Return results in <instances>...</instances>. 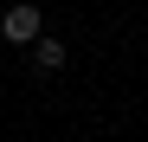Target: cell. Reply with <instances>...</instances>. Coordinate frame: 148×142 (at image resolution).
I'll use <instances>...</instances> for the list:
<instances>
[{
	"instance_id": "6da1fadb",
	"label": "cell",
	"mask_w": 148,
	"mask_h": 142,
	"mask_svg": "<svg viewBox=\"0 0 148 142\" xmlns=\"http://www.w3.org/2000/svg\"><path fill=\"white\" fill-rule=\"evenodd\" d=\"M39 26H45V19H39V7H32V0H13V7L0 13V32H7L13 45H32V39H39Z\"/></svg>"
},
{
	"instance_id": "7a4b0ae2",
	"label": "cell",
	"mask_w": 148,
	"mask_h": 142,
	"mask_svg": "<svg viewBox=\"0 0 148 142\" xmlns=\"http://www.w3.org/2000/svg\"><path fill=\"white\" fill-rule=\"evenodd\" d=\"M32 65H39V71H64V39L39 32V39H32Z\"/></svg>"
}]
</instances>
